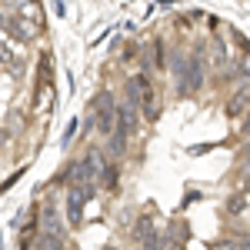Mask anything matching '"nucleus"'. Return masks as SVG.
I'll return each instance as SVG.
<instances>
[{"label":"nucleus","mask_w":250,"mask_h":250,"mask_svg":"<svg viewBox=\"0 0 250 250\" xmlns=\"http://www.w3.org/2000/svg\"><path fill=\"white\" fill-rule=\"evenodd\" d=\"M67 180H70V187H80V190L87 193V197H94L97 157H94V154H87V157H80L77 164H70V170H67Z\"/></svg>","instance_id":"1"},{"label":"nucleus","mask_w":250,"mask_h":250,"mask_svg":"<svg viewBox=\"0 0 250 250\" xmlns=\"http://www.w3.org/2000/svg\"><path fill=\"white\" fill-rule=\"evenodd\" d=\"M200 87H204V60H200V54H193L187 60V67L177 63V90L187 97L193 90H200Z\"/></svg>","instance_id":"2"},{"label":"nucleus","mask_w":250,"mask_h":250,"mask_svg":"<svg viewBox=\"0 0 250 250\" xmlns=\"http://www.w3.org/2000/svg\"><path fill=\"white\" fill-rule=\"evenodd\" d=\"M3 30H7V37L14 40V43H30V40L40 37V23H34V20H27V17H20V14L7 17Z\"/></svg>","instance_id":"3"},{"label":"nucleus","mask_w":250,"mask_h":250,"mask_svg":"<svg viewBox=\"0 0 250 250\" xmlns=\"http://www.w3.org/2000/svg\"><path fill=\"white\" fill-rule=\"evenodd\" d=\"M114 127H117V104H114V94L104 90V94L97 97V130L110 137Z\"/></svg>","instance_id":"4"},{"label":"nucleus","mask_w":250,"mask_h":250,"mask_svg":"<svg viewBox=\"0 0 250 250\" xmlns=\"http://www.w3.org/2000/svg\"><path fill=\"white\" fill-rule=\"evenodd\" d=\"M137 110L147 117V120H154L157 117V90L150 87V80L144 77V74H137Z\"/></svg>","instance_id":"5"},{"label":"nucleus","mask_w":250,"mask_h":250,"mask_svg":"<svg viewBox=\"0 0 250 250\" xmlns=\"http://www.w3.org/2000/svg\"><path fill=\"white\" fill-rule=\"evenodd\" d=\"M87 200H90V197L80 190V187H67V220H70V224H80Z\"/></svg>","instance_id":"6"},{"label":"nucleus","mask_w":250,"mask_h":250,"mask_svg":"<svg viewBox=\"0 0 250 250\" xmlns=\"http://www.w3.org/2000/svg\"><path fill=\"white\" fill-rule=\"evenodd\" d=\"M17 14H20V17H27V20H34V23H40V27H43V7H40L37 0H23Z\"/></svg>","instance_id":"7"},{"label":"nucleus","mask_w":250,"mask_h":250,"mask_svg":"<svg viewBox=\"0 0 250 250\" xmlns=\"http://www.w3.org/2000/svg\"><path fill=\"white\" fill-rule=\"evenodd\" d=\"M60 247H63V237L57 230H43L37 237V250H60Z\"/></svg>","instance_id":"8"},{"label":"nucleus","mask_w":250,"mask_h":250,"mask_svg":"<svg viewBox=\"0 0 250 250\" xmlns=\"http://www.w3.org/2000/svg\"><path fill=\"white\" fill-rule=\"evenodd\" d=\"M34 107H37V110H50V107H54V87H50V83H40V87H37V100H34Z\"/></svg>","instance_id":"9"},{"label":"nucleus","mask_w":250,"mask_h":250,"mask_svg":"<svg viewBox=\"0 0 250 250\" xmlns=\"http://www.w3.org/2000/svg\"><path fill=\"white\" fill-rule=\"evenodd\" d=\"M210 60H213L217 70L227 63V47H224V40H213V43H210Z\"/></svg>","instance_id":"10"},{"label":"nucleus","mask_w":250,"mask_h":250,"mask_svg":"<svg viewBox=\"0 0 250 250\" xmlns=\"http://www.w3.org/2000/svg\"><path fill=\"white\" fill-rule=\"evenodd\" d=\"M247 104H250V90H240V94L233 97V104H227V114L237 117L240 110H244V107H247Z\"/></svg>","instance_id":"11"},{"label":"nucleus","mask_w":250,"mask_h":250,"mask_svg":"<svg viewBox=\"0 0 250 250\" xmlns=\"http://www.w3.org/2000/svg\"><path fill=\"white\" fill-rule=\"evenodd\" d=\"M160 250H184V244L177 237H160Z\"/></svg>","instance_id":"12"},{"label":"nucleus","mask_w":250,"mask_h":250,"mask_svg":"<svg viewBox=\"0 0 250 250\" xmlns=\"http://www.w3.org/2000/svg\"><path fill=\"white\" fill-rule=\"evenodd\" d=\"M104 184H107L110 190L117 187V170H114V167H104Z\"/></svg>","instance_id":"13"},{"label":"nucleus","mask_w":250,"mask_h":250,"mask_svg":"<svg viewBox=\"0 0 250 250\" xmlns=\"http://www.w3.org/2000/svg\"><path fill=\"white\" fill-rule=\"evenodd\" d=\"M244 204H247L244 197H233L230 204H227V210H230V213H244Z\"/></svg>","instance_id":"14"},{"label":"nucleus","mask_w":250,"mask_h":250,"mask_svg":"<svg viewBox=\"0 0 250 250\" xmlns=\"http://www.w3.org/2000/svg\"><path fill=\"white\" fill-rule=\"evenodd\" d=\"M74 134H77V124L70 120V127L63 130V147H70V140H74Z\"/></svg>","instance_id":"15"},{"label":"nucleus","mask_w":250,"mask_h":250,"mask_svg":"<svg viewBox=\"0 0 250 250\" xmlns=\"http://www.w3.org/2000/svg\"><path fill=\"white\" fill-rule=\"evenodd\" d=\"M240 74H244V77H250V57H244V63H240Z\"/></svg>","instance_id":"16"},{"label":"nucleus","mask_w":250,"mask_h":250,"mask_svg":"<svg viewBox=\"0 0 250 250\" xmlns=\"http://www.w3.org/2000/svg\"><path fill=\"white\" fill-rule=\"evenodd\" d=\"M233 247L237 250H250V240H233Z\"/></svg>","instance_id":"17"},{"label":"nucleus","mask_w":250,"mask_h":250,"mask_svg":"<svg viewBox=\"0 0 250 250\" xmlns=\"http://www.w3.org/2000/svg\"><path fill=\"white\" fill-rule=\"evenodd\" d=\"M240 134H244V137H250V114H247V120H244V127H240Z\"/></svg>","instance_id":"18"},{"label":"nucleus","mask_w":250,"mask_h":250,"mask_svg":"<svg viewBox=\"0 0 250 250\" xmlns=\"http://www.w3.org/2000/svg\"><path fill=\"white\" fill-rule=\"evenodd\" d=\"M3 144H7V134H3V130H0V147H3Z\"/></svg>","instance_id":"19"},{"label":"nucleus","mask_w":250,"mask_h":250,"mask_svg":"<svg viewBox=\"0 0 250 250\" xmlns=\"http://www.w3.org/2000/svg\"><path fill=\"white\" fill-rule=\"evenodd\" d=\"M104 250H117V247H104Z\"/></svg>","instance_id":"20"}]
</instances>
